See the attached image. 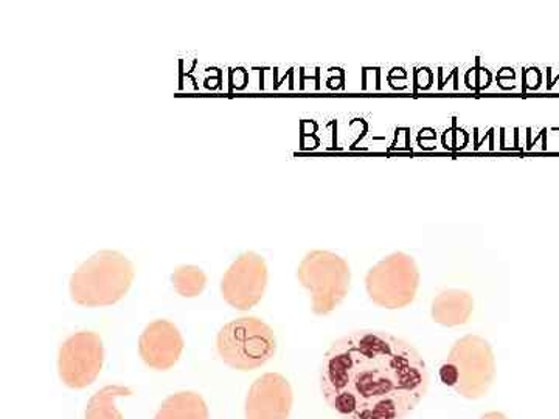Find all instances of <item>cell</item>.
<instances>
[{"mask_svg": "<svg viewBox=\"0 0 559 419\" xmlns=\"http://www.w3.org/2000/svg\"><path fill=\"white\" fill-rule=\"evenodd\" d=\"M134 266L117 250H100L70 277V297L84 308H103L123 299L134 282Z\"/></svg>", "mask_w": 559, "mask_h": 419, "instance_id": "7a4b0ae2", "label": "cell"}, {"mask_svg": "<svg viewBox=\"0 0 559 419\" xmlns=\"http://www.w3.org/2000/svg\"><path fill=\"white\" fill-rule=\"evenodd\" d=\"M105 347L100 334L80 331L62 342L58 352V373L70 388H86L100 374Z\"/></svg>", "mask_w": 559, "mask_h": 419, "instance_id": "52a82bcc", "label": "cell"}, {"mask_svg": "<svg viewBox=\"0 0 559 419\" xmlns=\"http://www.w3.org/2000/svg\"><path fill=\"white\" fill-rule=\"evenodd\" d=\"M300 285L310 290L312 312L326 315L345 300L352 282L347 261L329 250H312L297 270Z\"/></svg>", "mask_w": 559, "mask_h": 419, "instance_id": "5b68a950", "label": "cell"}, {"mask_svg": "<svg viewBox=\"0 0 559 419\" xmlns=\"http://www.w3.org/2000/svg\"><path fill=\"white\" fill-rule=\"evenodd\" d=\"M154 419H209V407L200 393L179 392L162 403Z\"/></svg>", "mask_w": 559, "mask_h": 419, "instance_id": "7c38bea8", "label": "cell"}, {"mask_svg": "<svg viewBox=\"0 0 559 419\" xmlns=\"http://www.w3.org/2000/svg\"><path fill=\"white\" fill-rule=\"evenodd\" d=\"M183 337L175 323L154 320L139 339V352L143 362L154 370H170L182 356Z\"/></svg>", "mask_w": 559, "mask_h": 419, "instance_id": "30bf717a", "label": "cell"}, {"mask_svg": "<svg viewBox=\"0 0 559 419\" xmlns=\"http://www.w3.org/2000/svg\"><path fill=\"white\" fill-rule=\"evenodd\" d=\"M428 387L417 348L384 331L349 333L323 356L320 390L345 419H406Z\"/></svg>", "mask_w": 559, "mask_h": 419, "instance_id": "6da1fadb", "label": "cell"}, {"mask_svg": "<svg viewBox=\"0 0 559 419\" xmlns=\"http://www.w3.org/2000/svg\"><path fill=\"white\" fill-rule=\"evenodd\" d=\"M171 282L180 297H183V299H194V297H200L202 290L205 289L207 275L198 266L182 264V266L176 267V271L173 272Z\"/></svg>", "mask_w": 559, "mask_h": 419, "instance_id": "5bb4252c", "label": "cell"}, {"mask_svg": "<svg viewBox=\"0 0 559 419\" xmlns=\"http://www.w3.org/2000/svg\"><path fill=\"white\" fill-rule=\"evenodd\" d=\"M266 286V261L259 253L246 252L224 274L221 294L235 310L249 311L263 299Z\"/></svg>", "mask_w": 559, "mask_h": 419, "instance_id": "ba28073f", "label": "cell"}, {"mask_svg": "<svg viewBox=\"0 0 559 419\" xmlns=\"http://www.w3.org/2000/svg\"><path fill=\"white\" fill-rule=\"evenodd\" d=\"M132 396V390L124 385H106L98 390L86 407V419H123L116 407V399Z\"/></svg>", "mask_w": 559, "mask_h": 419, "instance_id": "4fadbf2b", "label": "cell"}, {"mask_svg": "<svg viewBox=\"0 0 559 419\" xmlns=\"http://www.w3.org/2000/svg\"><path fill=\"white\" fill-rule=\"evenodd\" d=\"M419 272L412 256L399 252L381 260L366 277L367 294L378 307L400 310L417 296Z\"/></svg>", "mask_w": 559, "mask_h": 419, "instance_id": "8992f818", "label": "cell"}, {"mask_svg": "<svg viewBox=\"0 0 559 419\" xmlns=\"http://www.w3.org/2000/svg\"><path fill=\"white\" fill-rule=\"evenodd\" d=\"M480 419H506L503 415L496 414V411H491V414L484 415Z\"/></svg>", "mask_w": 559, "mask_h": 419, "instance_id": "9a60e30c", "label": "cell"}, {"mask_svg": "<svg viewBox=\"0 0 559 419\" xmlns=\"http://www.w3.org/2000/svg\"><path fill=\"white\" fill-rule=\"evenodd\" d=\"M473 310L474 300L466 290H444L432 301L433 322L444 326L463 325L468 322Z\"/></svg>", "mask_w": 559, "mask_h": 419, "instance_id": "8fae6325", "label": "cell"}, {"mask_svg": "<svg viewBox=\"0 0 559 419\" xmlns=\"http://www.w3.org/2000/svg\"><path fill=\"white\" fill-rule=\"evenodd\" d=\"M293 388L285 376L266 373L253 382L246 398V419H288Z\"/></svg>", "mask_w": 559, "mask_h": 419, "instance_id": "9c48e42d", "label": "cell"}, {"mask_svg": "<svg viewBox=\"0 0 559 419\" xmlns=\"http://www.w3.org/2000/svg\"><path fill=\"white\" fill-rule=\"evenodd\" d=\"M441 381L466 399L487 395L495 380V358L488 342L479 336H466L455 342L440 370Z\"/></svg>", "mask_w": 559, "mask_h": 419, "instance_id": "3957f363", "label": "cell"}, {"mask_svg": "<svg viewBox=\"0 0 559 419\" xmlns=\"http://www.w3.org/2000/svg\"><path fill=\"white\" fill-rule=\"evenodd\" d=\"M216 348L221 359L231 369L252 371L274 358L277 340L274 331L263 320L241 318L221 328Z\"/></svg>", "mask_w": 559, "mask_h": 419, "instance_id": "277c9868", "label": "cell"}]
</instances>
